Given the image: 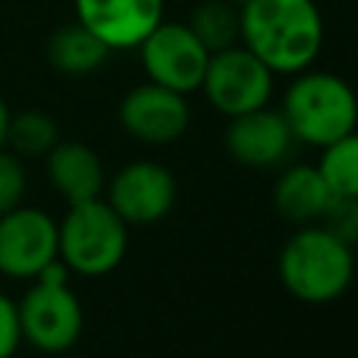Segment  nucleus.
Masks as SVG:
<instances>
[{
	"label": "nucleus",
	"instance_id": "obj_1",
	"mask_svg": "<svg viewBox=\"0 0 358 358\" xmlns=\"http://www.w3.org/2000/svg\"><path fill=\"white\" fill-rule=\"evenodd\" d=\"M238 20L243 48L271 73L308 70L324 42V20L313 0H246Z\"/></svg>",
	"mask_w": 358,
	"mask_h": 358
},
{
	"label": "nucleus",
	"instance_id": "obj_2",
	"mask_svg": "<svg viewBox=\"0 0 358 358\" xmlns=\"http://www.w3.org/2000/svg\"><path fill=\"white\" fill-rule=\"evenodd\" d=\"M277 274L282 288L308 305L338 299L355 277V252L322 224H302L280 249Z\"/></svg>",
	"mask_w": 358,
	"mask_h": 358
},
{
	"label": "nucleus",
	"instance_id": "obj_3",
	"mask_svg": "<svg viewBox=\"0 0 358 358\" xmlns=\"http://www.w3.org/2000/svg\"><path fill=\"white\" fill-rule=\"evenodd\" d=\"M280 112L294 140L324 148L358 126V95L336 73L302 70L285 90Z\"/></svg>",
	"mask_w": 358,
	"mask_h": 358
},
{
	"label": "nucleus",
	"instance_id": "obj_4",
	"mask_svg": "<svg viewBox=\"0 0 358 358\" xmlns=\"http://www.w3.org/2000/svg\"><path fill=\"white\" fill-rule=\"evenodd\" d=\"M129 246V224L109 201L90 199L70 204L59 224V257L81 277H103L120 266Z\"/></svg>",
	"mask_w": 358,
	"mask_h": 358
},
{
	"label": "nucleus",
	"instance_id": "obj_5",
	"mask_svg": "<svg viewBox=\"0 0 358 358\" xmlns=\"http://www.w3.org/2000/svg\"><path fill=\"white\" fill-rule=\"evenodd\" d=\"M210 106L227 117L260 109L274 90V73L243 45H229L210 53L201 87Z\"/></svg>",
	"mask_w": 358,
	"mask_h": 358
},
{
	"label": "nucleus",
	"instance_id": "obj_6",
	"mask_svg": "<svg viewBox=\"0 0 358 358\" xmlns=\"http://www.w3.org/2000/svg\"><path fill=\"white\" fill-rule=\"evenodd\" d=\"M140 62L148 81L182 95L201 87L210 50L185 22H159L140 45Z\"/></svg>",
	"mask_w": 358,
	"mask_h": 358
},
{
	"label": "nucleus",
	"instance_id": "obj_7",
	"mask_svg": "<svg viewBox=\"0 0 358 358\" xmlns=\"http://www.w3.org/2000/svg\"><path fill=\"white\" fill-rule=\"evenodd\" d=\"M20 330L28 344L42 352L70 350L84 327V310L78 296L70 291V282H39L17 305Z\"/></svg>",
	"mask_w": 358,
	"mask_h": 358
},
{
	"label": "nucleus",
	"instance_id": "obj_8",
	"mask_svg": "<svg viewBox=\"0 0 358 358\" xmlns=\"http://www.w3.org/2000/svg\"><path fill=\"white\" fill-rule=\"evenodd\" d=\"M59 257V224L36 207H14L0 215V271L34 280Z\"/></svg>",
	"mask_w": 358,
	"mask_h": 358
},
{
	"label": "nucleus",
	"instance_id": "obj_9",
	"mask_svg": "<svg viewBox=\"0 0 358 358\" xmlns=\"http://www.w3.org/2000/svg\"><path fill=\"white\" fill-rule=\"evenodd\" d=\"M117 117L134 140L148 145H168L187 131L190 106L182 92L145 81L123 95Z\"/></svg>",
	"mask_w": 358,
	"mask_h": 358
},
{
	"label": "nucleus",
	"instance_id": "obj_10",
	"mask_svg": "<svg viewBox=\"0 0 358 358\" xmlns=\"http://www.w3.org/2000/svg\"><path fill=\"white\" fill-rule=\"evenodd\" d=\"M106 201L126 224H154L171 213L176 201V179L165 165L137 159L112 176Z\"/></svg>",
	"mask_w": 358,
	"mask_h": 358
},
{
	"label": "nucleus",
	"instance_id": "obj_11",
	"mask_svg": "<svg viewBox=\"0 0 358 358\" xmlns=\"http://www.w3.org/2000/svg\"><path fill=\"white\" fill-rule=\"evenodd\" d=\"M76 20L109 50L137 48L159 22L165 0H73Z\"/></svg>",
	"mask_w": 358,
	"mask_h": 358
},
{
	"label": "nucleus",
	"instance_id": "obj_12",
	"mask_svg": "<svg viewBox=\"0 0 358 358\" xmlns=\"http://www.w3.org/2000/svg\"><path fill=\"white\" fill-rule=\"evenodd\" d=\"M294 134L282 117L280 109H252L243 115L229 117L227 131H224V148L227 154L246 168H274L280 165L291 148H294Z\"/></svg>",
	"mask_w": 358,
	"mask_h": 358
},
{
	"label": "nucleus",
	"instance_id": "obj_13",
	"mask_svg": "<svg viewBox=\"0 0 358 358\" xmlns=\"http://www.w3.org/2000/svg\"><path fill=\"white\" fill-rule=\"evenodd\" d=\"M45 159H48V179L53 190H59L67 199V204H78L101 196L106 176L101 157L90 145L76 140L56 143L45 154Z\"/></svg>",
	"mask_w": 358,
	"mask_h": 358
},
{
	"label": "nucleus",
	"instance_id": "obj_14",
	"mask_svg": "<svg viewBox=\"0 0 358 358\" xmlns=\"http://www.w3.org/2000/svg\"><path fill=\"white\" fill-rule=\"evenodd\" d=\"M333 193L316 165H291L274 182V207L291 224L319 221Z\"/></svg>",
	"mask_w": 358,
	"mask_h": 358
},
{
	"label": "nucleus",
	"instance_id": "obj_15",
	"mask_svg": "<svg viewBox=\"0 0 358 358\" xmlns=\"http://www.w3.org/2000/svg\"><path fill=\"white\" fill-rule=\"evenodd\" d=\"M109 53L112 50L90 28H84L78 20L56 28L48 39V48H45V56H48L50 67L59 70L62 76L95 73L106 62Z\"/></svg>",
	"mask_w": 358,
	"mask_h": 358
},
{
	"label": "nucleus",
	"instance_id": "obj_16",
	"mask_svg": "<svg viewBox=\"0 0 358 358\" xmlns=\"http://www.w3.org/2000/svg\"><path fill=\"white\" fill-rule=\"evenodd\" d=\"M187 25L210 53L224 50L241 39V20L229 0H207L196 6Z\"/></svg>",
	"mask_w": 358,
	"mask_h": 358
},
{
	"label": "nucleus",
	"instance_id": "obj_17",
	"mask_svg": "<svg viewBox=\"0 0 358 358\" xmlns=\"http://www.w3.org/2000/svg\"><path fill=\"white\" fill-rule=\"evenodd\" d=\"M319 173L324 176L333 196H355L358 199V129L333 140L322 148Z\"/></svg>",
	"mask_w": 358,
	"mask_h": 358
},
{
	"label": "nucleus",
	"instance_id": "obj_18",
	"mask_svg": "<svg viewBox=\"0 0 358 358\" xmlns=\"http://www.w3.org/2000/svg\"><path fill=\"white\" fill-rule=\"evenodd\" d=\"M6 143L17 157H42L59 143V126L48 112L25 109L11 115Z\"/></svg>",
	"mask_w": 358,
	"mask_h": 358
},
{
	"label": "nucleus",
	"instance_id": "obj_19",
	"mask_svg": "<svg viewBox=\"0 0 358 358\" xmlns=\"http://www.w3.org/2000/svg\"><path fill=\"white\" fill-rule=\"evenodd\" d=\"M319 221L341 243L352 249L358 246V199L355 196H333Z\"/></svg>",
	"mask_w": 358,
	"mask_h": 358
},
{
	"label": "nucleus",
	"instance_id": "obj_20",
	"mask_svg": "<svg viewBox=\"0 0 358 358\" xmlns=\"http://www.w3.org/2000/svg\"><path fill=\"white\" fill-rule=\"evenodd\" d=\"M25 196V168L14 151L0 148V215L20 207Z\"/></svg>",
	"mask_w": 358,
	"mask_h": 358
},
{
	"label": "nucleus",
	"instance_id": "obj_21",
	"mask_svg": "<svg viewBox=\"0 0 358 358\" xmlns=\"http://www.w3.org/2000/svg\"><path fill=\"white\" fill-rule=\"evenodd\" d=\"M22 341L20 330V310L6 294H0V358H11Z\"/></svg>",
	"mask_w": 358,
	"mask_h": 358
},
{
	"label": "nucleus",
	"instance_id": "obj_22",
	"mask_svg": "<svg viewBox=\"0 0 358 358\" xmlns=\"http://www.w3.org/2000/svg\"><path fill=\"white\" fill-rule=\"evenodd\" d=\"M8 120H11V112H8L6 101L0 98V148L6 145V134H8Z\"/></svg>",
	"mask_w": 358,
	"mask_h": 358
},
{
	"label": "nucleus",
	"instance_id": "obj_23",
	"mask_svg": "<svg viewBox=\"0 0 358 358\" xmlns=\"http://www.w3.org/2000/svg\"><path fill=\"white\" fill-rule=\"evenodd\" d=\"M229 3H246V0H229Z\"/></svg>",
	"mask_w": 358,
	"mask_h": 358
}]
</instances>
